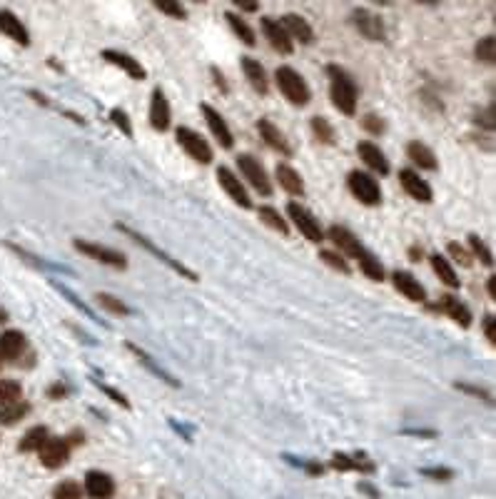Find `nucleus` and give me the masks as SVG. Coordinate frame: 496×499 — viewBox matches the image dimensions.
<instances>
[{
	"label": "nucleus",
	"mask_w": 496,
	"mask_h": 499,
	"mask_svg": "<svg viewBox=\"0 0 496 499\" xmlns=\"http://www.w3.org/2000/svg\"><path fill=\"white\" fill-rule=\"evenodd\" d=\"M362 125H364V130H367V133H372V135H382L384 133V120L377 118V115H367V118L362 120Z\"/></svg>",
	"instance_id": "8fccbe9b"
},
{
	"label": "nucleus",
	"mask_w": 496,
	"mask_h": 499,
	"mask_svg": "<svg viewBox=\"0 0 496 499\" xmlns=\"http://www.w3.org/2000/svg\"><path fill=\"white\" fill-rule=\"evenodd\" d=\"M439 310L444 312L447 317H452L457 325L462 327H469L472 325V312H469V307L464 305L459 297L454 295H442V300H439Z\"/></svg>",
	"instance_id": "b1692460"
},
{
	"label": "nucleus",
	"mask_w": 496,
	"mask_h": 499,
	"mask_svg": "<svg viewBox=\"0 0 496 499\" xmlns=\"http://www.w3.org/2000/svg\"><path fill=\"white\" fill-rule=\"evenodd\" d=\"M242 73L247 75V83H250L260 95L270 93V80H267V73H265V68H262L260 60L242 58Z\"/></svg>",
	"instance_id": "393cba45"
},
{
	"label": "nucleus",
	"mask_w": 496,
	"mask_h": 499,
	"mask_svg": "<svg viewBox=\"0 0 496 499\" xmlns=\"http://www.w3.org/2000/svg\"><path fill=\"white\" fill-rule=\"evenodd\" d=\"M225 18H227V23H230V28H232V33L237 35V38L242 40L245 45H257V38H255V30L250 28V23L247 20H242L240 15H235V13H225Z\"/></svg>",
	"instance_id": "2f4dec72"
},
{
	"label": "nucleus",
	"mask_w": 496,
	"mask_h": 499,
	"mask_svg": "<svg viewBox=\"0 0 496 499\" xmlns=\"http://www.w3.org/2000/svg\"><path fill=\"white\" fill-rule=\"evenodd\" d=\"M48 395L53 397V400H63V397L68 395V387H65L63 382H55V385L48 390Z\"/></svg>",
	"instance_id": "5fc2aeb1"
},
{
	"label": "nucleus",
	"mask_w": 496,
	"mask_h": 499,
	"mask_svg": "<svg viewBox=\"0 0 496 499\" xmlns=\"http://www.w3.org/2000/svg\"><path fill=\"white\" fill-rule=\"evenodd\" d=\"M424 477H432V480H452L454 472L447 470V467H427V470H422Z\"/></svg>",
	"instance_id": "3c124183"
},
{
	"label": "nucleus",
	"mask_w": 496,
	"mask_h": 499,
	"mask_svg": "<svg viewBox=\"0 0 496 499\" xmlns=\"http://www.w3.org/2000/svg\"><path fill=\"white\" fill-rule=\"evenodd\" d=\"M30 407L25 402H15V405H8V407H0V425H15L20 422L25 415H28Z\"/></svg>",
	"instance_id": "58836bf2"
},
{
	"label": "nucleus",
	"mask_w": 496,
	"mask_h": 499,
	"mask_svg": "<svg viewBox=\"0 0 496 499\" xmlns=\"http://www.w3.org/2000/svg\"><path fill=\"white\" fill-rule=\"evenodd\" d=\"M23 397V385L15 380H0V407H8L20 402Z\"/></svg>",
	"instance_id": "f704fd0d"
},
{
	"label": "nucleus",
	"mask_w": 496,
	"mask_h": 499,
	"mask_svg": "<svg viewBox=\"0 0 496 499\" xmlns=\"http://www.w3.org/2000/svg\"><path fill=\"white\" fill-rule=\"evenodd\" d=\"M262 33H265L267 43L272 45V48L277 50V53L282 55H292V50H295V43H292V38L287 35V30L280 25V20L275 18H262Z\"/></svg>",
	"instance_id": "9d476101"
},
{
	"label": "nucleus",
	"mask_w": 496,
	"mask_h": 499,
	"mask_svg": "<svg viewBox=\"0 0 496 499\" xmlns=\"http://www.w3.org/2000/svg\"><path fill=\"white\" fill-rule=\"evenodd\" d=\"M80 497H83V487L73 480L60 482V485L53 490V499H80Z\"/></svg>",
	"instance_id": "79ce46f5"
},
{
	"label": "nucleus",
	"mask_w": 496,
	"mask_h": 499,
	"mask_svg": "<svg viewBox=\"0 0 496 499\" xmlns=\"http://www.w3.org/2000/svg\"><path fill=\"white\" fill-rule=\"evenodd\" d=\"M217 180H220L222 190H225V193L230 195L240 208H245V210L252 208V200H250V195H247L245 185H242V180L237 178L230 168H217Z\"/></svg>",
	"instance_id": "9b49d317"
},
{
	"label": "nucleus",
	"mask_w": 496,
	"mask_h": 499,
	"mask_svg": "<svg viewBox=\"0 0 496 499\" xmlns=\"http://www.w3.org/2000/svg\"><path fill=\"white\" fill-rule=\"evenodd\" d=\"M399 183H402V188L407 190L417 203H432L434 200V193H432V188H429V183L424 178H419L414 170H402V173H399Z\"/></svg>",
	"instance_id": "f3484780"
},
{
	"label": "nucleus",
	"mask_w": 496,
	"mask_h": 499,
	"mask_svg": "<svg viewBox=\"0 0 496 499\" xmlns=\"http://www.w3.org/2000/svg\"><path fill=\"white\" fill-rule=\"evenodd\" d=\"M200 110H202V115H205L207 128H210V133L217 138V143H220L222 148L230 150L232 145H235V138H232V130H230V125L225 123V118H222V115L217 113V110L212 108V105H207V103H202V105H200Z\"/></svg>",
	"instance_id": "f8f14e48"
},
{
	"label": "nucleus",
	"mask_w": 496,
	"mask_h": 499,
	"mask_svg": "<svg viewBox=\"0 0 496 499\" xmlns=\"http://www.w3.org/2000/svg\"><path fill=\"white\" fill-rule=\"evenodd\" d=\"M447 252L454 257V260L459 262V265H464V267L472 265V252H469L467 248H462L459 243H449V245H447Z\"/></svg>",
	"instance_id": "de8ad7c7"
},
{
	"label": "nucleus",
	"mask_w": 496,
	"mask_h": 499,
	"mask_svg": "<svg viewBox=\"0 0 496 499\" xmlns=\"http://www.w3.org/2000/svg\"><path fill=\"white\" fill-rule=\"evenodd\" d=\"M352 23L364 38L369 40H384V25H382V18L369 10H354L352 13Z\"/></svg>",
	"instance_id": "6ab92c4d"
},
{
	"label": "nucleus",
	"mask_w": 496,
	"mask_h": 499,
	"mask_svg": "<svg viewBox=\"0 0 496 499\" xmlns=\"http://www.w3.org/2000/svg\"><path fill=\"white\" fill-rule=\"evenodd\" d=\"M115 228H118L120 233H125V235H128V238H133V240H135V243H138V245H143L145 250H150V252H153L155 257H158V260H163L165 265H170L172 270H175V272H180V275H182V277H187V280H190V282H197V280H200V277H197V272H195V270H190V267H187V265H182V262H177L175 257H170V255H167L165 250H160V248H158V245H155V243H150V240L145 238V235L135 233V230H130L128 225H120V223L115 225Z\"/></svg>",
	"instance_id": "423d86ee"
},
{
	"label": "nucleus",
	"mask_w": 496,
	"mask_h": 499,
	"mask_svg": "<svg viewBox=\"0 0 496 499\" xmlns=\"http://www.w3.org/2000/svg\"><path fill=\"white\" fill-rule=\"evenodd\" d=\"M469 248H472L474 255L482 260V265H487V267H492L494 265V257H492V250L484 245V240L479 238V235H469Z\"/></svg>",
	"instance_id": "37998d69"
},
{
	"label": "nucleus",
	"mask_w": 496,
	"mask_h": 499,
	"mask_svg": "<svg viewBox=\"0 0 496 499\" xmlns=\"http://www.w3.org/2000/svg\"><path fill=\"white\" fill-rule=\"evenodd\" d=\"M260 220L267 225V228H272L275 233H280L282 238H290V225H287V220L282 218V215L277 213L275 208H270V205L260 208Z\"/></svg>",
	"instance_id": "473e14b6"
},
{
	"label": "nucleus",
	"mask_w": 496,
	"mask_h": 499,
	"mask_svg": "<svg viewBox=\"0 0 496 499\" xmlns=\"http://www.w3.org/2000/svg\"><path fill=\"white\" fill-rule=\"evenodd\" d=\"M48 440V427H33L28 435L20 442V450L23 452H38L43 447V442Z\"/></svg>",
	"instance_id": "4c0bfd02"
},
{
	"label": "nucleus",
	"mask_w": 496,
	"mask_h": 499,
	"mask_svg": "<svg viewBox=\"0 0 496 499\" xmlns=\"http://www.w3.org/2000/svg\"><path fill=\"white\" fill-rule=\"evenodd\" d=\"M327 75L332 78L330 95H332L334 108L342 115H349V118H352V115L357 113V95H359L357 83L349 78V73H344L337 65H327Z\"/></svg>",
	"instance_id": "f257e3e1"
},
{
	"label": "nucleus",
	"mask_w": 496,
	"mask_h": 499,
	"mask_svg": "<svg viewBox=\"0 0 496 499\" xmlns=\"http://www.w3.org/2000/svg\"><path fill=\"white\" fill-rule=\"evenodd\" d=\"M484 335H487V340L492 342V345H496V320H494V315L484 317Z\"/></svg>",
	"instance_id": "603ef678"
},
{
	"label": "nucleus",
	"mask_w": 496,
	"mask_h": 499,
	"mask_svg": "<svg viewBox=\"0 0 496 499\" xmlns=\"http://www.w3.org/2000/svg\"><path fill=\"white\" fill-rule=\"evenodd\" d=\"M312 133H315V138L320 140V143H325V145H334V143H337L334 128L330 125V120L322 118V115H315V118H312Z\"/></svg>",
	"instance_id": "c9c22d12"
},
{
	"label": "nucleus",
	"mask_w": 496,
	"mask_h": 499,
	"mask_svg": "<svg viewBox=\"0 0 496 499\" xmlns=\"http://www.w3.org/2000/svg\"><path fill=\"white\" fill-rule=\"evenodd\" d=\"M237 168H240L242 178H245L247 183L257 190V193L265 195V198H270V195H272V183H270V178H267L262 163L255 158V155H240V158H237Z\"/></svg>",
	"instance_id": "0eeeda50"
},
{
	"label": "nucleus",
	"mask_w": 496,
	"mask_h": 499,
	"mask_svg": "<svg viewBox=\"0 0 496 499\" xmlns=\"http://www.w3.org/2000/svg\"><path fill=\"white\" fill-rule=\"evenodd\" d=\"M357 153H359V158L364 160V165H367V168H372L374 173L389 175V170H392V168H389L387 155H384L382 148H379V145H374L372 140H359Z\"/></svg>",
	"instance_id": "ddd939ff"
},
{
	"label": "nucleus",
	"mask_w": 496,
	"mask_h": 499,
	"mask_svg": "<svg viewBox=\"0 0 496 499\" xmlns=\"http://www.w3.org/2000/svg\"><path fill=\"white\" fill-rule=\"evenodd\" d=\"M474 55H477L482 63L494 65V60H496V40H494V35H487V38L479 40L477 48H474Z\"/></svg>",
	"instance_id": "ea45409f"
},
{
	"label": "nucleus",
	"mask_w": 496,
	"mask_h": 499,
	"mask_svg": "<svg viewBox=\"0 0 496 499\" xmlns=\"http://www.w3.org/2000/svg\"><path fill=\"white\" fill-rule=\"evenodd\" d=\"M275 80H277L280 93L285 95L292 105H300L302 108V105L310 103L312 90L295 68H290V65H280V68L275 70Z\"/></svg>",
	"instance_id": "f03ea898"
},
{
	"label": "nucleus",
	"mask_w": 496,
	"mask_h": 499,
	"mask_svg": "<svg viewBox=\"0 0 496 499\" xmlns=\"http://www.w3.org/2000/svg\"><path fill=\"white\" fill-rule=\"evenodd\" d=\"M0 33H3L5 38L15 40V43H20V45H30L28 30H25V25L20 23L18 15L10 13V10H0Z\"/></svg>",
	"instance_id": "5701e85b"
},
{
	"label": "nucleus",
	"mask_w": 496,
	"mask_h": 499,
	"mask_svg": "<svg viewBox=\"0 0 496 499\" xmlns=\"http://www.w3.org/2000/svg\"><path fill=\"white\" fill-rule=\"evenodd\" d=\"M50 285H53V287H55V290H58V292H60V295H63V297H65V300H68V302H70V305H73V307H75V310H78V312H83V315H85V317H90V320H93V322H98V325H105V322H103V320H100V317H98V315H95V312H93V310H90V307H88V305H85V302H83V300H80V297H78V295H75V292H73V290H70V287H68V285H63V282H55V280H50ZM105 327H108V325H105Z\"/></svg>",
	"instance_id": "c756f323"
},
{
	"label": "nucleus",
	"mask_w": 496,
	"mask_h": 499,
	"mask_svg": "<svg viewBox=\"0 0 496 499\" xmlns=\"http://www.w3.org/2000/svg\"><path fill=\"white\" fill-rule=\"evenodd\" d=\"M38 457H40V465L43 467H48V470H58V467H63L65 462H68L70 447L65 440H53V437H48V440L43 442V447L38 450Z\"/></svg>",
	"instance_id": "1a4fd4ad"
},
{
	"label": "nucleus",
	"mask_w": 496,
	"mask_h": 499,
	"mask_svg": "<svg viewBox=\"0 0 496 499\" xmlns=\"http://www.w3.org/2000/svg\"><path fill=\"white\" fill-rule=\"evenodd\" d=\"M392 282H394V287H397V290L407 297V300H412V302H424V300H427V292H424L422 282H419L412 272L397 270L392 275Z\"/></svg>",
	"instance_id": "4be33fe9"
},
{
	"label": "nucleus",
	"mask_w": 496,
	"mask_h": 499,
	"mask_svg": "<svg viewBox=\"0 0 496 499\" xmlns=\"http://www.w3.org/2000/svg\"><path fill=\"white\" fill-rule=\"evenodd\" d=\"M170 120H172L170 103H167L163 88H155L153 90V100H150V125L163 133V130L170 128Z\"/></svg>",
	"instance_id": "dca6fc26"
},
{
	"label": "nucleus",
	"mask_w": 496,
	"mask_h": 499,
	"mask_svg": "<svg viewBox=\"0 0 496 499\" xmlns=\"http://www.w3.org/2000/svg\"><path fill=\"white\" fill-rule=\"evenodd\" d=\"M25 350V335L18 330H8L0 335V357H8V360H15L20 352Z\"/></svg>",
	"instance_id": "cd10ccee"
},
{
	"label": "nucleus",
	"mask_w": 496,
	"mask_h": 499,
	"mask_svg": "<svg viewBox=\"0 0 496 499\" xmlns=\"http://www.w3.org/2000/svg\"><path fill=\"white\" fill-rule=\"evenodd\" d=\"M320 260L325 262V265H330L332 270L342 272V275H349L352 272V267H349V262L344 260L342 255H337V252H330V250H322L320 252Z\"/></svg>",
	"instance_id": "c03bdc74"
},
{
	"label": "nucleus",
	"mask_w": 496,
	"mask_h": 499,
	"mask_svg": "<svg viewBox=\"0 0 496 499\" xmlns=\"http://www.w3.org/2000/svg\"><path fill=\"white\" fill-rule=\"evenodd\" d=\"M479 123H482L484 128L494 130V105H489L487 113H484V118H479Z\"/></svg>",
	"instance_id": "4d7b16f0"
},
{
	"label": "nucleus",
	"mask_w": 496,
	"mask_h": 499,
	"mask_svg": "<svg viewBox=\"0 0 496 499\" xmlns=\"http://www.w3.org/2000/svg\"><path fill=\"white\" fill-rule=\"evenodd\" d=\"M95 300H98V305L103 307L105 312H110V315H130V307L125 305L123 300H118L115 295H108V292H98L95 295Z\"/></svg>",
	"instance_id": "e433bc0d"
},
{
	"label": "nucleus",
	"mask_w": 496,
	"mask_h": 499,
	"mask_svg": "<svg viewBox=\"0 0 496 499\" xmlns=\"http://www.w3.org/2000/svg\"><path fill=\"white\" fill-rule=\"evenodd\" d=\"M237 8L247 10V13H257V10H260V5H257V3H237Z\"/></svg>",
	"instance_id": "13d9d810"
},
{
	"label": "nucleus",
	"mask_w": 496,
	"mask_h": 499,
	"mask_svg": "<svg viewBox=\"0 0 496 499\" xmlns=\"http://www.w3.org/2000/svg\"><path fill=\"white\" fill-rule=\"evenodd\" d=\"M280 25L287 30V35H290L292 40H300V43H305V45H312V43H315V30H312V25L307 23V20L302 18V15H297V13L282 15Z\"/></svg>",
	"instance_id": "a211bd4d"
},
{
	"label": "nucleus",
	"mask_w": 496,
	"mask_h": 499,
	"mask_svg": "<svg viewBox=\"0 0 496 499\" xmlns=\"http://www.w3.org/2000/svg\"><path fill=\"white\" fill-rule=\"evenodd\" d=\"M212 75H215V83H217V88H220L222 90V93H230V85H227V80H225V75H222L220 73V70H217V68H212Z\"/></svg>",
	"instance_id": "6e6d98bb"
},
{
	"label": "nucleus",
	"mask_w": 496,
	"mask_h": 499,
	"mask_svg": "<svg viewBox=\"0 0 496 499\" xmlns=\"http://www.w3.org/2000/svg\"><path fill=\"white\" fill-rule=\"evenodd\" d=\"M257 130H260V135H262V140H265L267 145H270L275 153H280V155H285V158H292V145L287 143V138L282 135V130L277 128L272 120H267V118H262V120H257Z\"/></svg>",
	"instance_id": "4468645a"
},
{
	"label": "nucleus",
	"mask_w": 496,
	"mask_h": 499,
	"mask_svg": "<svg viewBox=\"0 0 496 499\" xmlns=\"http://www.w3.org/2000/svg\"><path fill=\"white\" fill-rule=\"evenodd\" d=\"M73 248L78 252H83L85 257H93L95 262H103L108 267H115V270H125L128 267V260H125L123 252L105 248V245L98 243H85V240H73Z\"/></svg>",
	"instance_id": "6e6552de"
},
{
	"label": "nucleus",
	"mask_w": 496,
	"mask_h": 499,
	"mask_svg": "<svg viewBox=\"0 0 496 499\" xmlns=\"http://www.w3.org/2000/svg\"><path fill=\"white\" fill-rule=\"evenodd\" d=\"M155 8L163 10V13H167L170 18H177V20H182L187 15V10L182 8L180 3H155Z\"/></svg>",
	"instance_id": "09e8293b"
},
{
	"label": "nucleus",
	"mask_w": 496,
	"mask_h": 499,
	"mask_svg": "<svg viewBox=\"0 0 496 499\" xmlns=\"http://www.w3.org/2000/svg\"><path fill=\"white\" fill-rule=\"evenodd\" d=\"M487 292H489V297H492V300H496V277H489Z\"/></svg>",
	"instance_id": "bf43d9fd"
},
{
	"label": "nucleus",
	"mask_w": 496,
	"mask_h": 499,
	"mask_svg": "<svg viewBox=\"0 0 496 499\" xmlns=\"http://www.w3.org/2000/svg\"><path fill=\"white\" fill-rule=\"evenodd\" d=\"M429 262H432V270L439 275V280L444 282L447 287H454L457 290L462 282H459V277H457V272H454V267L447 262V257H442V255H432L429 257Z\"/></svg>",
	"instance_id": "7c9ffc66"
},
{
	"label": "nucleus",
	"mask_w": 496,
	"mask_h": 499,
	"mask_svg": "<svg viewBox=\"0 0 496 499\" xmlns=\"http://www.w3.org/2000/svg\"><path fill=\"white\" fill-rule=\"evenodd\" d=\"M407 158L422 170H437L439 168L434 150L429 148V145H424L422 140H412V143H407Z\"/></svg>",
	"instance_id": "a878e982"
},
{
	"label": "nucleus",
	"mask_w": 496,
	"mask_h": 499,
	"mask_svg": "<svg viewBox=\"0 0 496 499\" xmlns=\"http://www.w3.org/2000/svg\"><path fill=\"white\" fill-rule=\"evenodd\" d=\"M325 238H330L332 243L337 245V248L342 250L347 257H357V260H359V255H362V252L367 250L362 243H359V238H354V235L349 233L347 228H342V225H332V228L327 230Z\"/></svg>",
	"instance_id": "2eb2a0df"
},
{
	"label": "nucleus",
	"mask_w": 496,
	"mask_h": 499,
	"mask_svg": "<svg viewBox=\"0 0 496 499\" xmlns=\"http://www.w3.org/2000/svg\"><path fill=\"white\" fill-rule=\"evenodd\" d=\"M359 267H362V272L369 277V280H374V282H382V280H384V267H382V262H379L377 257H374L369 250H364L362 255H359Z\"/></svg>",
	"instance_id": "72a5a7b5"
},
{
	"label": "nucleus",
	"mask_w": 496,
	"mask_h": 499,
	"mask_svg": "<svg viewBox=\"0 0 496 499\" xmlns=\"http://www.w3.org/2000/svg\"><path fill=\"white\" fill-rule=\"evenodd\" d=\"M175 138H177V143H180V148L185 150L192 160H197V163H202V165L212 163V148L207 145V140L202 138L200 133L180 125V128L175 130Z\"/></svg>",
	"instance_id": "20e7f679"
},
{
	"label": "nucleus",
	"mask_w": 496,
	"mask_h": 499,
	"mask_svg": "<svg viewBox=\"0 0 496 499\" xmlns=\"http://www.w3.org/2000/svg\"><path fill=\"white\" fill-rule=\"evenodd\" d=\"M110 120H113V123L118 125V128L123 130L128 138H133V125H130V118H128V113H125V110L113 108V110H110Z\"/></svg>",
	"instance_id": "49530a36"
},
{
	"label": "nucleus",
	"mask_w": 496,
	"mask_h": 499,
	"mask_svg": "<svg viewBox=\"0 0 496 499\" xmlns=\"http://www.w3.org/2000/svg\"><path fill=\"white\" fill-rule=\"evenodd\" d=\"M332 467H334V470H342V472H347V470L372 472L374 470V465H364L362 460H352L349 455H334L332 457Z\"/></svg>",
	"instance_id": "a19ab883"
},
{
	"label": "nucleus",
	"mask_w": 496,
	"mask_h": 499,
	"mask_svg": "<svg viewBox=\"0 0 496 499\" xmlns=\"http://www.w3.org/2000/svg\"><path fill=\"white\" fill-rule=\"evenodd\" d=\"M93 385L98 387L100 392H105V395L110 397V400L115 402V405H120V407H125V410H130V402H128V397L123 395V392H118L115 387H110V385H105V382H100V380H95L93 377Z\"/></svg>",
	"instance_id": "a18cd8bd"
},
{
	"label": "nucleus",
	"mask_w": 496,
	"mask_h": 499,
	"mask_svg": "<svg viewBox=\"0 0 496 499\" xmlns=\"http://www.w3.org/2000/svg\"><path fill=\"white\" fill-rule=\"evenodd\" d=\"M457 390H462V392H469V395H477V397H482V400H487V402H492V397H489V392H484V390H479V387H472V385H462V382H457Z\"/></svg>",
	"instance_id": "864d4df0"
},
{
	"label": "nucleus",
	"mask_w": 496,
	"mask_h": 499,
	"mask_svg": "<svg viewBox=\"0 0 496 499\" xmlns=\"http://www.w3.org/2000/svg\"><path fill=\"white\" fill-rule=\"evenodd\" d=\"M287 218H290L292 225L300 230L302 238H307L310 243H322V240H325L322 225L317 223L315 215H312L307 208H302L300 203H290V205H287Z\"/></svg>",
	"instance_id": "39448f33"
},
{
	"label": "nucleus",
	"mask_w": 496,
	"mask_h": 499,
	"mask_svg": "<svg viewBox=\"0 0 496 499\" xmlns=\"http://www.w3.org/2000/svg\"><path fill=\"white\" fill-rule=\"evenodd\" d=\"M347 188L362 205L374 208V205L382 203V190H379V183L372 178V175L362 173V170H352V173H349Z\"/></svg>",
	"instance_id": "7ed1b4c3"
},
{
	"label": "nucleus",
	"mask_w": 496,
	"mask_h": 499,
	"mask_svg": "<svg viewBox=\"0 0 496 499\" xmlns=\"http://www.w3.org/2000/svg\"><path fill=\"white\" fill-rule=\"evenodd\" d=\"M85 492H88L90 499H110L115 492V482L110 475L98 470H90L85 475Z\"/></svg>",
	"instance_id": "aec40b11"
},
{
	"label": "nucleus",
	"mask_w": 496,
	"mask_h": 499,
	"mask_svg": "<svg viewBox=\"0 0 496 499\" xmlns=\"http://www.w3.org/2000/svg\"><path fill=\"white\" fill-rule=\"evenodd\" d=\"M128 350L133 352V355L138 357V360L143 362V365L148 367L150 372H155V375H158V377H160V380H163V382H167V385H170V387H180V382H177L175 377H172V375H170V372H167V370H163V367H160L158 362H155L153 357H150V355H148V352H145V350H140V347H138V345H133V342H128Z\"/></svg>",
	"instance_id": "c85d7f7f"
},
{
	"label": "nucleus",
	"mask_w": 496,
	"mask_h": 499,
	"mask_svg": "<svg viewBox=\"0 0 496 499\" xmlns=\"http://www.w3.org/2000/svg\"><path fill=\"white\" fill-rule=\"evenodd\" d=\"M275 175H277V183L282 185V190H287L290 195H305V183H302L300 173H297L295 168L280 163L275 170Z\"/></svg>",
	"instance_id": "bb28decb"
},
{
	"label": "nucleus",
	"mask_w": 496,
	"mask_h": 499,
	"mask_svg": "<svg viewBox=\"0 0 496 499\" xmlns=\"http://www.w3.org/2000/svg\"><path fill=\"white\" fill-rule=\"evenodd\" d=\"M100 58L105 60V63H110V65H115V68H120V70H125V73L130 75L133 80H145V68L138 63V60L133 58V55H128V53H118V50H103V55Z\"/></svg>",
	"instance_id": "412c9836"
}]
</instances>
